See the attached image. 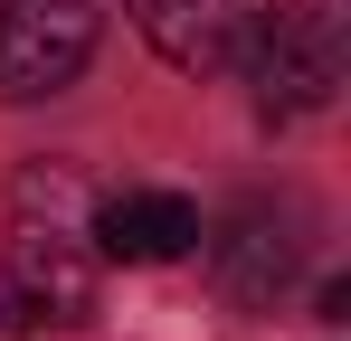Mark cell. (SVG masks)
Returning a JSON list of instances; mask_svg holds the SVG:
<instances>
[{"mask_svg": "<svg viewBox=\"0 0 351 341\" xmlns=\"http://www.w3.org/2000/svg\"><path fill=\"white\" fill-rule=\"evenodd\" d=\"M95 323V256L66 227H19L0 256V332H76Z\"/></svg>", "mask_w": 351, "mask_h": 341, "instance_id": "1", "label": "cell"}, {"mask_svg": "<svg viewBox=\"0 0 351 341\" xmlns=\"http://www.w3.org/2000/svg\"><path fill=\"white\" fill-rule=\"evenodd\" d=\"M247 57H256L266 114H323L342 95V19L323 0H276Z\"/></svg>", "mask_w": 351, "mask_h": 341, "instance_id": "2", "label": "cell"}, {"mask_svg": "<svg viewBox=\"0 0 351 341\" xmlns=\"http://www.w3.org/2000/svg\"><path fill=\"white\" fill-rule=\"evenodd\" d=\"M95 57V0H0V95L38 105L86 76Z\"/></svg>", "mask_w": 351, "mask_h": 341, "instance_id": "3", "label": "cell"}, {"mask_svg": "<svg viewBox=\"0 0 351 341\" xmlns=\"http://www.w3.org/2000/svg\"><path fill=\"white\" fill-rule=\"evenodd\" d=\"M266 10H276V0H133V29H143L152 57L180 66V76H228V66H247Z\"/></svg>", "mask_w": 351, "mask_h": 341, "instance_id": "4", "label": "cell"}, {"mask_svg": "<svg viewBox=\"0 0 351 341\" xmlns=\"http://www.w3.org/2000/svg\"><path fill=\"white\" fill-rule=\"evenodd\" d=\"M95 247L114 256V266H171L199 247V209L180 199V190H114L105 209H95Z\"/></svg>", "mask_w": 351, "mask_h": 341, "instance_id": "5", "label": "cell"}, {"mask_svg": "<svg viewBox=\"0 0 351 341\" xmlns=\"http://www.w3.org/2000/svg\"><path fill=\"white\" fill-rule=\"evenodd\" d=\"M285 275H294V237L266 227V218H237L228 237L209 247V284L228 294L237 313H266V303L285 294Z\"/></svg>", "mask_w": 351, "mask_h": 341, "instance_id": "6", "label": "cell"}]
</instances>
